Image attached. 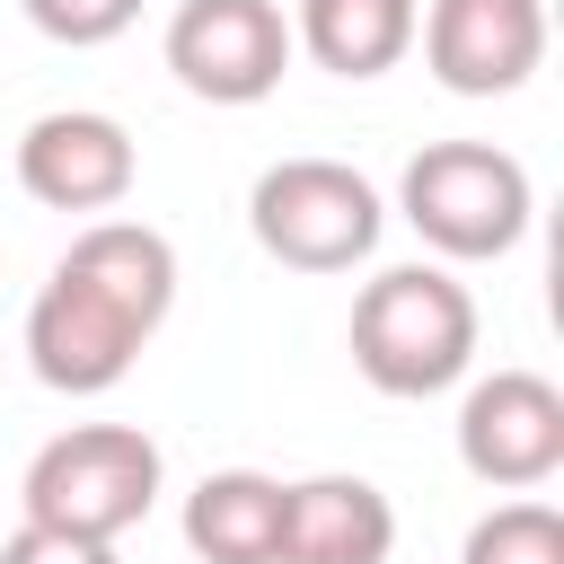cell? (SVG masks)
<instances>
[{
	"label": "cell",
	"mask_w": 564,
	"mask_h": 564,
	"mask_svg": "<svg viewBox=\"0 0 564 564\" xmlns=\"http://www.w3.org/2000/svg\"><path fill=\"white\" fill-rule=\"evenodd\" d=\"M167 308H176V247H167V229H150V220H88L53 256V273H44V291L26 308V370L53 397H106V388L132 379V361L167 326Z\"/></svg>",
	"instance_id": "6da1fadb"
},
{
	"label": "cell",
	"mask_w": 564,
	"mask_h": 564,
	"mask_svg": "<svg viewBox=\"0 0 564 564\" xmlns=\"http://www.w3.org/2000/svg\"><path fill=\"white\" fill-rule=\"evenodd\" d=\"M476 291L449 273V264H388L361 282L352 300V370L379 388V397H441L476 370Z\"/></svg>",
	"instance_id": "7a4b0ae2"
},
{
	"label": "cell",
	"mask_w": 564,
	"mask_h": 564,
	"mask_svg": "<svg viewBox=\"0 0 564 564\" xmlns=\"http://www.w3.org/2000/svg\"><path fill=\"white\" fill-rule=\"evenodd\" d=\"M397 220L441 264H494L529 238L538 185L502 141H423L397 176Z\"/></svg>",
	"instance_id": "3957f363"
},
{
	"label": "cell",
	"mask_w": 564,
	"mask_h": 564,
	"mask_svg": "<svg viewBox=\"0 0 564 564\" xmlns=\"http://www.w3.org/2000/svg\"><path fill=\"white\" fill-rule=\"evenodd\" d=\"M159 485H167V458H159V441H150L141 423H70V432H53V441L26 458V476H18V520L115 546L123 529L150 520Z\"/></svg>",
	"instance_id": "277c9868"
},
{
	"label": "cell",
	"mask_w": 564,
	"mask_h": 564,
	"mask_svg": "<svg viewBox=\"0 0 564 564\" xmlns=\"http://www.w3.org/2000/svg\"><path fill=\"white\" fill-rule=\"evenodd\" d=\"M247 229L273 264L291 273H352L379 256V229H388V203L361 167L344 159H273L256 185H247Z\"/></svg>",
	"instance_id": "5b68a950"
},
{
	"label": "cell",
	"mask_w": 564,
	"mask_h": 564,
	"mask_svg": "<svg viewBox=\"0 0 564 564\" xmlns=\"http://www.w3.org/2000/svg\"><path fill=\"white\" fill-rule=\"evenodd\" d=\"M159 53H167L185 97L264 106L291 70V18H282V0H176Z\"/></svg>",
	"instance_id": "8992f818"
},
{
	"label": "cell",
	"mask_w": 564,
	"mask_h": 564,
	"mask_svg": "<svg viewBox=\"0 0 564 564\" xmlns=\"http://www.w3.org/2000/svg\"><path fill=\"white\" fill-rule=\"evenodd\" d=\"M458 467L494 494H538L564 467V388L538 370H485L458 397Z\"/></svg>",
	"instance_id": "52a82bcc"
},
{
	"label": "cell",
	"mask_w": 564,
	"mask_h": 564,
	"mask_svg": "<svg viewBox=\"0 0 564 564\" xmlns=\"http://www.w3.org/2000/svg\"><path fill=\"white\" fill-rule=\"evenodd\" d=\"M414 44L449 97H511L546 62V0H432Z\"/></svg>",
	"instance_id": "ba28073f"
},
{
	"label": "cell",
	"mask_w": 564,
	"mask_h": 564,
	"mask_svg": "<svg viewBox=\"0 0 564 564\" xmlns=\"http://www.w3.org/2000/svg\"><path fill=\"white\" fill-rule=\"evenodd\" d=\"M18 185L44 212H115L141 185V150L97 106H53L18 132Z\"/></svg>",
	"instance_id": "9c48e42d"
},
{
	"label": "cell",
	"mask_w": 564,
	"mask_h": 564,
	"mask_svg": "<svg viewBox=\"0 0 564 564\" xmlns=\"http://www.w3.org/2000/svg\"><path fill=\"white\" fill-rule=\"evenodd\" d=\"M397 555V502L370 476H300L282 485V555L273 564H388Z\"/></svg>",
	"instance_id": "30bf717a"
},
{
	"label": "cell",
	"mask_w": 564,
	"mask_h": 564,
	"mask_svg": "<svg viewBox=\"0 0 564 564\" xmlns=\"http://www.w3.org/2000/svg\"><path fill=\"white\" fill-rule=\"evenodd\" d=\"M423 0H300L291 9V53H308L335 79H379L414 53Z\"/></svg>",
	"instance_id": "8fae6325"
},
{
	"label": "cell",
	"mask_w": 564,
	"mask_h": 564,
	"mask_svg": "<svg viewBox=\"0 0 564 564\" xmlns=\"http://www.w3.org/2000/svg\"><path fill=\"white\" fill-rule=\"evenodd\" d=\"M185 546L203 564H273L282 555V476H264V467H212L185 494Z\"/></svg>",
	"instance_id": "7c38bea8"
},
{
	"label": "cell",
	"mask_w": 564,
	"mask_h": 564,
	"mask_svg": "<svg viewBox=\"0 0 564 564\" xmlns=\"http://www.w3.org/2000/svg\"><path fill=\"white\" fill-rule=\"evenodd\" d=\"M458 564H564V511L555 502H494L476 529H467V546H458Z\"/></svg>",
	"instance_id": "4fadbf2b"
},
{
	"label": "cell",
	"mask_w": 564,
	"mask_h": 564,
	"mask_svg": "<svg viewBox=\"0 0 564 564\" xmlns=\"http://www.w3.org/2000/svg\"><path fill=\"white\" fill-rule=\"evenodd\" d=\"M18 9H26L35 35H53V44H70V53L115 44V35L141 18V0H18Z\"/></svg>",
	"instance_id": "5bb4252c"
},
{
	"label": "cell",
	"mask_w": 564,
	"mask_h": 564,
	"mask_svg": "<svg viewBox=\"0 0 564 564\" xmlns=\"http://www.w3.org/2000/svg\"><path fill=\"white\" fill-rule=\"evenodd\" d=\"M0 564H115V546L70 538V529H35V520H18V529L0 538Z\"/></svg>",
	"instance_id": "9a60e30c"
}]
</instances>
